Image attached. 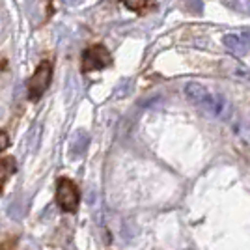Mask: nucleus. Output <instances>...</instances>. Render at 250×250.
<instances>
[{
	"mask_svg": "<svg viewBox=\"0 0 250 250\" xmlns=\"http://www.w3.org/2000/svg\"><path fill=\"white\" fill-rule=\"evenodd\" d=\"M17 172V163L13 157H6L0 161V187L6 183V179Z\"/></svg>",
	"mask_w": 250,
	"mask_h": 250,
	"instance_id": "1a4fd4ad",
	"label": "nucleus"
},
{
	"mask_svg": "<svg viewBox=\"0 0 250 250\" xmlns=\"http://www.w3.org/2000/svg\"><path fill=\"white\" fill-rule=\"evenodd\" d=\"M56 202L60 209L67 211V213H73L77 206H79V190L75 187V183L67 177H62L58 181V187H56Z\"/></svg>",
	"mask_w": 250,
	"mask_h": 250,
	"instance_id": "f257e3e1",
	"label": "nucleus"
},
{
	"mask_svg": "<svg viewBox=\"0 0 250 250\" xmlns=\"http://www.w3.org/2000/svg\"><path fill=\"white\" fill-rule=\"evenodd\" d=\"M110 52L104 49L103 45H94L83 56V71H95V69H103L106 65H110Z\"/></svg>",
	"mask_w": 250,
	"mask_h": 250,
	"instance_id": "7ed1b4c3",
	"label": "nucleus"
},
{
	"mask_svg": "<svg viewBox=\"0 0 250 250\" xmlns=\"http://www.w3.org/2000/svg\"><path fill=\"white\" fill-rule=\"evenodd\" d=\"M222 43H224V47H226L233 56H245V54L249 52V47L245 45V42L241 40L239 36L226 34V36L222 38Z\"/></svg>",
	"mask_w": 250,
	"mask_h": 250,
	"instance_id": "6e6552de",
	"label": "nucleus"
},
{
	"mask_svg": "<svg viewBox=\"0 0 250 250\" xmlns=\"http://www.w3.org/2000/svg\"><path fill=\"white\" fill-rule=\"evenodd\" d=\"M2 28H4V22H2V17H0V34H2Z\"/></svg>",
	"mask_w": 250,
	"mask_h": 250,
	"instance_id": "f3484780",
	"label": "nucleus"
},
{
	"mask_svg": "<svg viewBox=\"0 0 250 250\" xmlns=\"http://www.w3.org/2000/svg\"><path fill=\"white\" fill-rule=\"evenodd\" d=\"M220 69L224 71L226 77H231L235 81H245V83H250V69L245 67L243 63H239L237 60H224L220 63Z\"/></svg>",
	"mask_w": 250,
	"mask_h": 250,
	"instance_id": "39448f33",
	"label": "nucleus"
},
{
	"mask_svg": "<svg viewBox=\"0 0 250 250\" xmlns=\"http://www.w3.org/2000/svg\"><path fill=\"white\" fill-rule=\"evenodd\" d=\"M241 40L245 42V45L250 49V30H243V34H241Z\"/></svg>",
	"mask_w": 250,
	"mask_h": 250,
	"instance_id": "2eb2a0df",
	"label": "nucleus"
},
{
	"mask_svg": "<svg viewBox=\"0 0 250 250\" xmlns=\"http://www.w3.org/2000/svg\"><path fill=\"white\" fill-rule=\"evenodd\" d=\"M202 108L208 114H211L213 118H219V120H229V116H231V103L224 95L217 94V92H209L208 99L202 104Z\"/></svg>",
	"mask_w": 250,
	"mask_h": 250,
	"instance_id": "20e7f679",
	"label": "nucleus"
},
{
	"mask_svg": "<svg viewBox=\"0 0 250 250\" xmlns=\"http://www.w3.org/2000/svg\"><path fill=\"white\" fill-rule=\"evenodd\" d=\"M133 88H135L133 79H122V81L118 83V86H116L114 97L116 99H124V97H127V95H131Z\"/></svg>",
	"mask_w": 250,
	"mask_h": 250,
	"instance_id": "9d476101",
	"label": "nucleus"
},
{
	"mask_svg": "<svg viewBox=\"0 0 250 250\" xmlns=\"http://www.w3.org/2000/svg\"><path fill=\"white\" fill-rule=\"evenodd\" d=\"M8 144H10V138H8V135L0 131V151H2V149H6V147H8Z\"/></svg>",
	"mask_w": 250,
	"mask_h": 250,
	"instance_id": "4468645a",
	"label": "nucleus"
},
{
	"mask_svg": "<svg viewBox=\"0 0 250 250\" xmlns=\"http://www.w3.org/2000/svg\"><path fill=\"white\" fill-rule=\"evenodd\" d=\"M90 146V135L84 131V129H79V131H75L73 133V138H71V146H69V155L73 157H81L88 149Z\"/></svg>",
	"mask_w": 250,
	"mask_h": 250,
	"instance_id": "0eeeda50",
	"label": "nucleus"
},
{
	"mask_svg": "<svg viewBox=\"0 0 250 250\" xmlns=\"http://www.w3.org/2000/svg\"><path fill=\"white\" fill-rule=\"evenodd\" d=\"M51 83V63L42 62L38 65V69L34 71L28 83V97L30 99H40L43 92L47 90V86Z\"/></svg>",
	"mask_w": 250,
	"mask_h": 250,
	"instance_id": "f03ea898",
	"label": "nucleus"
},
{
	"mask_svg": "<svg viewBox=\"0 0 250 250\" xmlns=\"http://www.w3.org/2000/svg\"><path fill=\"white\" fill-rule=\"evenodd\" d=\"M151 0H124V4L129 8V10H133V11H140V10H144L147 4H149Z\"/></svg>",
	"mask_w": 250,
	"mask_h": 250,
	"instance_id": "f8f14e48",
	"label": "nucleus"
},
{
	"mask_svg": "<svg viewBox=\"0 0 250 250\" xmlns=\"http://www.w3.org/2000/svg\"><path fill=\"white\" fill-rule=\"evenodd\" d=\"M81 2H83V0H62L63 6H69V8H71V6H77V4H81Z\"/></svg>",
	"mask_w": 250,
	"mask_h": 250,
	"instance_id": "dca6fc26",
	"label": "nucleus"
},
{
	"mask_svg": "<svg viewBox=\"0 0 250 250\" xmlns=\"http://www.w3.org/2000/svg\"><path fill=\"white\" fill-rule=\"evenodd\" d=\"M208 95H209V90L206 86H202L200 83H188L185 86V97L188 99V103L196 104L200 108H202V104L206 103Z\"/></svg>",
	"mask_w": 250,
	"mask_h": 250,
	"instance_id": "423d86ee",
	"label": "nucleus"
},
{
	"mask_svg": "<svg viewBox=\"0 0 250 250\" xmlns=\"http://www.w3.org/2000/svg\"><path fill=\"white\" fill-rule=\"evenodd\" d=\"M224 4L229 6L231 10L241 11V13H250V2L249 0H224Z\"/></svg>",
	"mask_w": 250,
	"mask_h": 250,
	"instance_id": "9b49d317",
	"label": "nucleus"
},
{
	"mask_svg": "<svg viewBox=\"0 0 250 250\" xmlns=\"http://www.w3.org/2000/svg\"><path fill=\"white\" fill-rule=\"evenodd\" d=\"M40 131H42V127H40V125H36V127H34V131H32L30 151H36V149H38V142H40Z\"/></svg>",
	"mask_w": 250,
	"mask_h": 250,
	"instance_id": "ddd939ff",
	"label": "nucleus"
}]
</instances>
